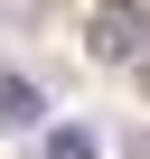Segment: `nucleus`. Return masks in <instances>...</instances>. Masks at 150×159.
<instances>
[{"label": "nucleus", "instance_id": "1", "mask_svg": "<svg viewBox=\"0 0 150 159\" xmlns=\"http://www.w3.org/2000/svg\"><path fill=\"white\" fill-rule=\"evenodd\" d=\"M150 47V10H141V0H94V10H85V56L94 66H131Z\"/></svg>", "mask_w": 150, "mask_h": 159}, {"label": "nucleus", "instance_id": "2", "mask_svg": "<svg viewBox=\"0 0 150 159\" xmlns=\"http://www.w3.org/2000/svg\"><path fill=\"white\" fill-rule=\"evenodd\" d=\"M38 122H47V94L28 84V75L0 66V131H38Z\"/></svg>", "mask_w": 150, "mask_h": 159}, {"label": "nucleus", "instance_id": "3", "mask_svg": "<svg viewBox=\"0 0 150 159\" xmlns=\"http://www.w3.org/2000/svg\"><path fill=\"white\" fill-rule=\"evenodd\" d=\"M47 159H103V140H94L85 122H56V131H47Z\"/></svg>", "mask_w": 150, "mask_h": 159}, {"label": "nucleus", "instance_id": "4", "mask_svg": "<svg viewBox=\"0 0 150 159\" xmlns=\"http://www.w3.org/2000/svg\"><path fill=\"white\" fill-rule=\"evenodd\" d=\"M131 75H141V94H150V47H141V56H131Z\"/></svg>", "mask_w": 150, "mask_h": 159}, {"label": "nucleus", "instance_id": "5", "mask_svg": "<svg viewBox=\"0 0 150 159\" xmlns=\"http://www.w3.org/2000/svg\"><path fill=\"white\" fill-rule=\"evenodd\" d=\"M131 159H150V131H131Z\"/></svg>", "mask_w": 150, "mask_h": 159}]
</instances>
